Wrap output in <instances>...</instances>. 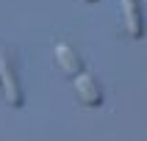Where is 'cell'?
Returning <instances> with one entry per match:
<instances>
[{
	"label": "cell",
	"instance_id": "cell-4",
	"mask_svg": "<svg viewBox=\"0 0 147 141\" xmlns=\"http://www.w3.org/2000/svg\"><path fill=\"white\" fill-rule=\"evenodd\" d=\"M122 14H125V28L133 39L144 36V14H142L139 0H122Z\"/></svg>",
	"mask_w": 147,
	"mask_h": 141
},
{
	"label": "cell",
	"instance_id": "cell-1",
	"mask_svg": "<svg viewBox=\"0 0 147 141\" xmlns=\"http://www.w3.org/2000/svg\"><path fill=\"white\" fill-rule=\"evenodd\" d=\"M0 86H3V91H6L8 105H14V108L22 105V89H20L17 72H14V66L8 64V55H6L3 47H0Z\"/></svg>",
	"mask_w": 147,
	"mask_h": 141
},
{
	"label": "cell",
	"instance_id": "cell-3",
	"mask_svg": "<svg viewBox=\"0 0 147 141\" xmlns=\"http://www.w3.org/2000/svg\"><path fill=\"white\" fill-rule=\"evenodd\" d=\"M56 64L61 66V69H64L69 78H78L81 72H86L83 58L78 55V53H75L69 44H64V41H61V44H56Z\"/></svg>",
	"mask_w": 147,
	"mask_h": 141
},
{
	"label": "cell",
	"instance_id": "cell-5",
	"mask_svg": "<svg viewBox=\"0 0 147 141\" xmlns=\"http://www.w3.org/2000/svg\"><path fill=\"white\" fill-rule=\"evenodd\" d=\"M89 3H94V0H89Z\"/></svg>",
	"mask_w": 147,
	"mask_h": 141
},
{
	"label": "cell",
	"instance_id": "cell-2",
	"mask_svg": "<svg viewBox=\"0 0 147 141\" xmlns=\"http://www.w3.org/2000/svg\"><path fill=\"white\" fill-rule=\"evenodd\" d=\"M75 91H78V97H81L83 105H89V108L103 105V91H100L97 80H94L89 72H81L75 78Z\"/></svg>",
	"mask_w": 147,
	"mask_h": 141
}]
</instances>
